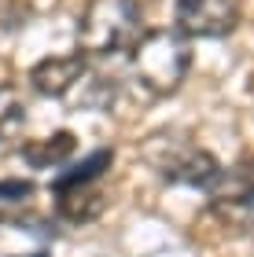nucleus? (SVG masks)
<instances>
[{
    "label": "nucleus",
    "instance_id": "7ed1b4c3",
    "mask_svg": "<svg viewBox=\"0 0 254 257\" xmlns=\"http://www.w3.org/2000/svg\"><path fill=\"white\" fill-rule=\"evenodd\" d=\"M155 173L166 184H184V188H199L210 195L217 177H221V162L217 155H210L206 147L192 144V140H173V144H162L151 158Z\"/></svg>",
    "mask_w": 254,
    "mask_h": 257
},
{
    "label": "nucleus",
    "instance_id": "423d86ee",
    "mask_svg": "<svg viewBox=\"0 0 254 257\" xmlns=\"http://www.w3.org/2000/svg\"><path fill=\"white\" fill-rule=\"evenodd\" d=\"M89 74V66H85V55H48V59H41L37 66H33V88L41 92V96H52V99H59L66 96L77 81H81Z\"/></svg>",
    "mask_w": 254,
    "mask_h": 257
},
{
    "label": "nucleus",
    "instance_id": "0eeeda50",
    "mask_svg": "<svg viewBox=\"0 0 254 257\" xmlns=\"http://www.w3.org/2000/svg\"><path fill=\"white\" fill-rule=\"evenodd\" d=\"M103 206H107V195L100 191L96 180L55 191V209H59V217L70 220V224H89V220H96L103 213Z\"/></svg>",
    "mask_w": 254,
    "mask_h": 257
},
{
    "label": "nucleus",
    "instance_id": "9b49d317",
    "mask_svg": "<svg viewBox=\"0 0 254 257\" xmlns=\"http://www.w3.org/2000/svg\"><path fill=\"white\" fill-rule=\"evenodd\" d=\"M33 195L30 180H0V202H22Z\"/></svg>",
    "mask_w": 254,
    "mask_h": 257
},
{
    "label": "nucleus",
    "instance_id": "6e6552de",
    "mask_svg": "<svg viewBox=\"0 0 254 257\" xmlns=\"http://www.w3.org/2000/svg\"><path fill=\"white\" fill-rule=\"evenodd\" d=\"M74 151H77V136L63 128V133H52L44 140L26 144V147H22V158H26V166H33V169H52V166L70 162Z\"/></svg>",
    "mask_w": 254,
    "mask_h": 257
},
{
    "label": "nucleus",
    "instance_id": "20e7f679",
    "mask_svg": "<svg viewBox=\"0 0 254 257\" xmlns=\"http://www.w3.org/2000/svg\"><path fill=\"white\" fill-rule=\"evenodd\" d=\"M243 22L239 0H177L173 4V26L181 37L195 41H225Z\"/></svg>",
    "mask_w": 254,
    "mask_h": 257
},
{
    "label": "nucleus",
    "instance_id": "f03ea898",
    "mask_svg": "<svg viewBox=\"0 0 254 257\" xmlns=\"http://www.w3.org/2000/svg\"><path fill=\"white\" fill-rule=\"evenodd\" d=\"M144 33L140 0H89L77 22V55L103 59V55L129 52Z\"/></svg>",
    "mask_w": 254,
    "mask_h": 257
},
{
    "label": "nucleus",
    "instance_id": "f257e3e1",
    "mask_svg": "<svg viewBox=\"0 0 254 257\" xmlns=\"http://www.w3.org/2000/svg\"><path fill=\"white\" fill-rule=\"evenodd\" d=\"M133 77L144 85L147 96L166 99L173 96L192 70V44L177 30H144L129 48Z\"/></svg>",
    "mask_w": 254,
    "mask_h": 257
},
{
    "label": "nucleus",
    "instance_id": "39448f33",
    "mask_svg": "<svg viewBox=\"0 0 254 257\" xmlns=\"http://www.w3.org/2000/svg\"><path fill=\"white\" fill-rule=\"evenodd\" d=\"M210 195L217 213H254V151L239 155L232 169H221Z\"/></svg>",
    "mask_w": 254,
    "mask_h": 257
},
{
    "label": "nucleus",
    "instance_id": "9d476101",
    "mask_svg": "<svg viewBox=\"0 0 254 257\" xmlns=\"http://www.w3.org/2000/svg\"><path fill=\"white\" fill-rule=\"evenodd\" d=\"M22 121H26V107H22L19 92L11 85H0V144L15 136L22 128Z\"/></svg>",
    "mask_w": 254,
    "mask_h": 257
},
{
    "label": "nucleus",
    "instance_id": "1a4fd4ad",
    "mask_svg": "<svg viewBox=\"0 0 254 257\" xmlns=\"http://www.w3.org/2000/svg\"><path fill=\"white\" fill-rule=\"evenodd\" d=\"M111 158H114V151L103 147V151H96V155H89V158H81V162H74V166H66L63 177H55L52 191H63V188H74V184H92V180H100L103 173L111 169Z\"/></svg>",
    "mask_w": 254,
    "mask_h": 257
}]
</instances>
